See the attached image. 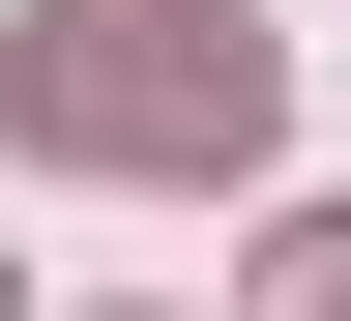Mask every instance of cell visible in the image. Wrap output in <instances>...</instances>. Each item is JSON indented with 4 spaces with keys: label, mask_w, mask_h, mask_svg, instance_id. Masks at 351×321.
<instances>
[{
    "label": "cell",
    "mask_w": 351,
    "mask_h": 321,
    "mask_svg": "<svg viewBox=\"0 0 351 321\" xmlns=\"http://www.w3.org/2000/svg\"><path fill=\"white\" fill-rule=\"evenodd\" d=\"M0 117L59 175H263L293 59H263V0H29L0 29Z\"/></svg>",
    "instance_id": "cell-1"
},
{
    "label": "cell",
    "mask_w": 351,
    "mask_h": 321,
    "mask_svg": "<svg viewBox=\"0 0 351 321\" xmlns=\"http://www.w3.org/2000/svg\"><path fill=\"white\" fill-rule=\"evenodd\" d=\"M263 321H351V205H293V234H263Z\"/></svg>",
    "instance_id": "cell-2"
},
{
    "label": "cell",
    "mask_w": 351,
    "mask_h": 321,
    "mask_svg": "<svg viewBox=\"0 0 351 321\" xmlns=\"http://www.w3.org/2000/svg\"><path fill=\"white\" fill-rule=\"evenodd\" d=\"M0 321H29V292H0Z\"/></svg>",
    "instance_id": "cell-3"
}]
</instances>
